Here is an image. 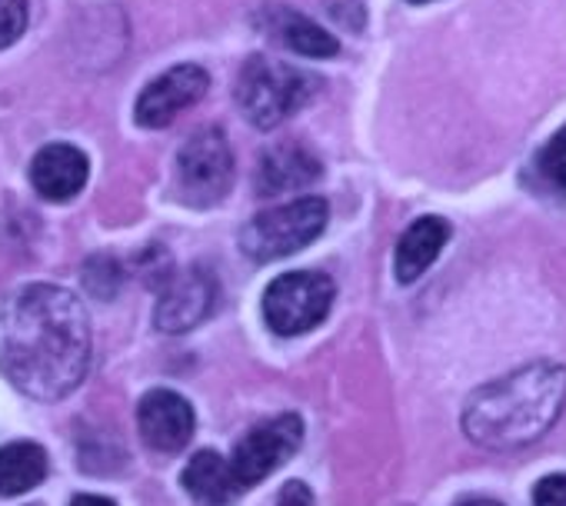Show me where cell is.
<instances>
[{
	"label": "cell",
	"mask_w": 566,
	"mask_h": 506,
	"mask_svg": "<svg viewBox=\"0 0 566 506\" xmlns=\"http://www.w3.org/2000/svg\"><path fill=\"white\" fill-rule=\"evenodd\" d=\"M280 38L287 41L291 51H297L304 57H334L340 51L337 38L304 14H283L280 18Z\"/></svg>",
	"instance_id": "16"
},
{
	"label": "cell",
	"mask_w": 566,
	"mask_h": 506,
	"mask_svg": "<svg viewBox=\"0 0 566 506\" xmlns=\"http://www.w3.org/2000/svg\"><path fill=\"white\" fill-rule=\"evenodd\" d=\"M87 157L71 144H48L31 164V183L44 200H71L87 183Z\"/></svg>",
	"instance_id": "11"
},
{
	"label": "cell",
	"mask_w": 566,
	"mask_h": 506,
	"mask_svg": "<svg viewBox=\"0 0 566 506\" xmlns=\"http://www.w3.org/2000/svg\"><path fill=\"white\" fill-rule=\"evenodd\" d=\"M184 489L207 506H223L230 503L243 486L237 483V473L230 466V460H223L213 450H200L197 456H190L187 470H184Z\"/></svg>",
	"instance_id": "14"
},
{
	"label": "cell",
	"mask_w": 566,
	"mask_h": 506,
	"mask_svg": "<svg viewBox=\"0 0 566 506\" xmlns=\"http://www.w3.org/2000/svg\"><path fill=\"white\" fill-rule=\"evenodd\" d=\"M311 91L314 84L307 74H301L291 64H280V61L256 54L240 67L237 104L243 107L250 124H256L260 130H270V127H280L291 114H297L307 104Z\"/></svg>",
	"instance_id": "3"
},
{
	"label": "cell",
	"mask_w": 566,
	"mask_h": 506,
	"mask_svg": "<svg viewBox=\"0 0 566 506\" xmlns=\"http://www.w3.org/2000/svg\"><path fill=\"white\" fill-rule=\"evenodd\" d=\"M207 87H210V77H207L203 67L177 64V67H170L167 74H160L157 81H150L144 87V94L137 97L134 117H137L140 127H150V130L167 127L180 110L193 107L207 94Z\"/></svg>",
	"instance_id": "8"
},
{
	"label": "cell",
	"mask_w": 566,
	"mask_h": 506,
	"mask_svg": "<svg viewBox=\"0 0 566 506\" xmlns=\"http://www.w3.org/2000/svg\"><path fill=\"white\" fill-rule=\"evenodd\" d=\"M327 203L321 197H301L294 203H283L276 210L256 213L243 233H240V246L247 257L266 264V261H280L291 257V253L304 250L307 243H314L324 226H327Z\"/></svg>",
	"instance_id": "4"
},
{
	"label": "cell",
	"mask_w": 566,
	"mask_h": 506,
	"mask_svg": "<svg viewBox=\"0 0 566 506\" xmlns=\"http://www.w3.org/2000/svg\"><path fill=\"white\" fill-rule=\"evenodd\" d=\"M233 183V154L217 127L197 130L177 154V190L193 207H210Z\"/></svg>",
	"instance_id": "6"
},
{
	"label": "cell",
	"mask_w": 566,
	"mask_h": 506,
	"mask_svg": "<svg viewBox=\"0 0 566 506\" xmlns=\"http://www.w3.org/2000/svg\"><path fill=\"white\" fill-rule=\"evenodd\" d=\"M566 407V370L530 363L476 390L463 410V430L490 450H513L539 440Z\"/></svg>",
	"instance_id": "2"
},
{
	"label": "cell",
	"mask_w": 566,
	"mask_h": 506,
	"mask_svg": "<svg viewBox=\"0 0 566 506\" xmlns=\"http://www.w3.org/2000/svg\"><path fill=\"white\" fill-rule=\"evenodd\" d=\"M120 281H124V271H120V264H117L114 257H104V253H101V257L87 261L84 284H87V291H91V294H97V297L111 301V297L117 294Z\"/></svg>",
	"instance_id": "17"
},
{
	"label": "cell",
	"mask_w": 566,
	"mask_h": 506,
	"mask_svg": "<svg viewBox=\"0 0 566 506\" xmlns=\"http://www.w3.org/2000/svg\"><path fill=\"white\" fill-rule=\"evenodd\" d=\"M28 28V0H0V51L11 48Z\"/></svg>",
	"instance_id": "19"
},
{
	"label": "cell",
	"mask_w": 566,
	"mask_h": 506,
	"mask_svg": "<svg viewBox=\"0 0 566 506\" xmlns=\"http://www.w3.org/2000/svg\"><path fill=\"white\" fill-rule=\"evenodd\" d=\"M539 170H543V177H546L553 187L566 190V127L556 130L553 140L543 147V154H539Z\"/></svg>",
	"instance_id": "18"
},
{
	"label": "cell",
	"mask_w": 566,
	"mask_h": 506,
	"mask_svg": "<svg viewBox=\"0 0 566 506\" xmlns=\"http://www.w3.org/2000/svg\"><path fill=\"white\" fill-rule=\"evenodd\" d=\"M533 506H566V476H543L533 489Z\"/></svg>",
	"instance_id": "20"
},
{
	"label": "cell",
	"mask_w": 566,
	"mask_h": 506,
	"mask_svg": "<svg viewBox=\"0 0 566 506\" xmlns=\"http://www.w3.org/2000/svg\"><path fill=\"white\" fill-rule=\"evenodd\" d=\"M460 506H500L496 499H467V503H460Z\"/></svg>",
	"instance_id": "23"
},
{
	"label": "cell",
	"mask_w": 566,
	"mask_h": 506,
	"mask_svg": "<svg viewBox=\"0 0 566 506\" xmlns=\"http://www.w3.org/2000/svg\"><path fill=\"white\" fill-rule=\"evenodd\" d=\"M71 506H117L114 499H107V496H94V493H84V496H77Z\"/></svg>",
	"instance_id": "22"
},
{
	"label": "cell",
	"mask_w": 566,
	"mask_h": 506,
	"mask_svg": "<svg viewBox=\"0 0 566 506\" xmlns=\"http://www.w3.org/2000/svg\"><path fill=\"white\" fill-rule=\"evenodd\" d=\"M337 287L327 274L297 271L276 277L263 294V317L273 334L297 337L314 330L334 307Z\"/></svg>",
	"instance_id": "5"
},
{
	"label": "cell",
	"mask_w": 566,
	"mask_h": 506,
	"mask_svg": "<svg viewBox=\"0 0 566 506\" xmlns=\"http://www.w3.org/2000/svg\"><path fill=\"white\" fill-rule=\"evenodd\" d=\"M450 240V223L440 217H420L407 226V233L397 243V257H394V271L400 284H413L417 277H423V271L440 257V250Z\"/></svg>",
	"instance_id": "13"
},
{
	"label": "cell",
	"mask_w": 566,
	"mask_h": 506,
	"mask_svg": "<svg viewBox=\"0 0 566 506\" xmlns=\"http://www.w3.org/2000/svg\"><path fill=\"white\" fill-rule=\"evenodd\" d=\"M410 4H430V0H410Z\"/></svg>",
	"instance_id": "24"
},
{
	"label": "cell",
	"mask_w": 566,
	"mask_h": 506,
	"mask_svg": "<svg viewBox=\"0 0 566 506\" xmlns=\"http://www.w3.org/2000/svg\"><path fill=\"white\" fill-rule=\"evenodd\" d=\"M276 506H314V493H311V486H307V483L294 479V483H287V486L280 489Z\"/></svg>",
	"instance_id": "21"
},
{
	"label": "cell",
	"mask_w": 566,
	"mask_h": 506,
	"mask_svg": "<svg viewBox=\"0 0 566 506\" xmlns=\"http://www.w3.org/2000/svg\"><path fill=\"white\" fill-rule=\"evenodd\" d=\"M140 436L160 453H177L193 436V407L174 390H150L137 407Z\"/></svg>",
	"instance_id": "9"
},
{
	"label": "cell",
	"mask_w": 566,
	"mask_h": 506,
	"mask_svg": "<svg viewBox=\"0 0 566 506\" xmlns=\"http://www.w3.org/2000/svg\"><path fill=\"white\" fill-rule=\"evenodd\" d=\"M301 443H304V423L297 413H283V417H273L270 423L253 426L230 456L237 483L243 489L256 486L260 479H266L273 470L287 463L301 450Z\"/></svg>",
	"instance_id": "7"
},
{
	"label": "cell",
	"mask_w": 566,
	"mask_h": 506,
	"mask_svg": "<svg viewBox=\"0 0 566 506\" xmlns=\"http://www.w3.org/2000/svg\"><path fill=\"white\" fill-rule=\"evenodd\" d=\"M48 450L31 440H18L0 446V496H18L44 483L48 476Z\"/></svg>",
	"instance_id": "15"
},
{
	"label": "cell",
	"mask_w": 566,
	"mask_h": 506,
	"mask_svg": "<svg viewBox=\"0 0 566 506\" xmlns=\"http://www.w3.org/2000/svg\"><path fill=\"white\" fill-rule=\"evenodd\" d=\"M321 160L301 147V144H276L263 150L260 167H256V193L260 197H276L297 187H307L321 177Z\"/></svg>",
	"instance_id": "12"
},
{
	"label": "cell",
	"mask_w": 566,
	"mask_h": 506,
	"mask_svg": "<svg viewBox=\"0 0 566 506\" xmlns=\"http://www.w3.org/2000/svg\"><path fill=\"white\" fill-rule=\"evenodd\" d=\"M91 367L84 304L54 284H31L0 304V370L34 400H61Z\"/></svg>",
	"instance_id": "1"
},
{
	"label": "cell",
	"mask_w": 566,
	"mask_h": 506,
	"mask_svg": "<svg viewBox=\"0 0 566 506\" xmlns=\"http://www.w3.org/2000/svg\"><path fill=\"white\" fill-rule=\"evenodd\" d=\"M217 304V284L207 271H190L184 277H174L157 304V327L167 334L193 330L200 320L210 317Z\"/></svg>",
	"instance_id": "10"
}]
</instances>
